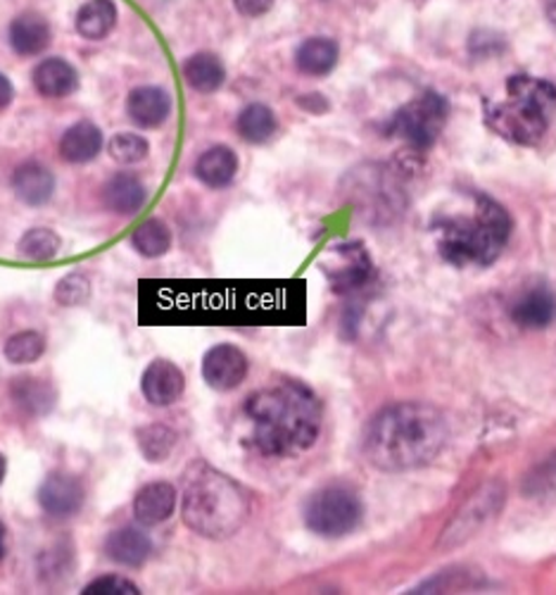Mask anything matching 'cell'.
<instances>
[{
  "label": "cell",
  "mask_w": 556,
  "mask_h": 595,
  "mask_svg": "<svg viewBox=\"0 0 556 595\" xmlns=\"http://www.w3.org/2000/svg\"><path fill=\"white\" fill-rule=\"evenodd\" d=\"M450 439L435 405L409 401L383 407L364 433V455L381 472H409L431 465Z\"/></svg>",
  "instance_id": "obj_1"
},
{
  "label": "cell",
  "mask_w": 556,
  "mask_h": 595,
  "mask_svg": "<svg viewBox=\"0 0 556 595\" xmlns=\"http://www.w3.org/2000/svg\"><path fill=\"white\" fill-rule=\"evenodd\" d=\"M245 415L252 421V445L269 457L305 453L321 433V403L300 381H281L252 393Z\"/></svg>",
  "instance_id": "obj_2"
},
{
  "label": "cell",
  "mask_w": 556,
  "mask_h": 595,
  "mask_svg": "<svg viewBox=\"0 0 556 595\" xmlns=\"http://www.w3.org/2000/svg\"><path fill=\"white\" fill-rule=\"evenodd\" d=\"M181 515L186 527L202 539L224 541L248 522L250 498L231 477L195 463L184 477Z\"/></svg>",
  "instance_id": "obj_3"
},
{
  "label": "cell",
  "mask_w": 556,
  "mask_h": 595,
  "mask_svg": "<svg viewBox=\"0 0 556 595\" xmlns=\"http://www.w3.org/2000/svg\"><path fill=\"white\" fill-rule=\"evenodd\" d=\"M471 203L469 215H445L435 221L438 248L450 265L488 267L511 237V217L485 193H473Z\"/></svg>",
  "instance_id": "obj_4"
},
{
  "label": "cell",
  "mask_w": 556,
  "mask_h": 595,
  "mask_svg": "<svg viewBox=\"0 0 556 595\" xmlns=\"http://www.w3.org/2000/svg\"><path fill=\"white\" fill-rule=\"evenodd\" d=\"M556 117V86L547 79L514 74L500 101H485V124L500 139L538 145Z\"/></svg>",
  "instance_id": "obj_5"
},
{
  "label": "cell",
  "mask_w": 556,
  "mask_h": 595,
  "mask_svg": "<svg viewBox=\"0 0 556 595\" xmlns=\"http://www.w3.org/2000/svg\"><path fill=\"white\" fill-rule=\"evenodd\" d=\"M450 115V103L445 96L435 91H424L409 101L390 122V134H395L400 141L407 143L412 151H428L438 143L445 131Z\"/></svg>",
  "instance_id": "obj_6"
},
{
  "label": "cell",
  "mask_w": 556,
  "mask_h": 595,
  "mask_svg": "<svg viewBox=\"0 0 556 595\" xmlns=\"http://www.w3.org/2000/svg\"><path fill=\"white\" fill-rule=\"evenodd\" d=\"M364 507L359 495L345 486H326L309 498L305 524L321 539H343L362 522Z\"/></svg>",
  "instance_id": "obj_7"
},
{
  "label": "cell",
  "mask_w": 556,
  "mask_h": 595,
  "mask_svg": "<svg viewBox=\"0 0 556 595\" xmlns=\"http://www.w3.org/2000/svg\"><path fill=\"white\" fill-rule=\"evenodd\" d=\"M504 498H507V489H504L502 481H490L485 486H480L462 510L454 515L450 527L442 531L440 548H457V545L478 536L502 512Z\"/></svg>",
  "instance_id": "obj_8"
},
{
  "label": "cell",
  "mask_w": 556,
  "mask_h": 595,
  "mask_svg": "<svg viewBox=\"0 0 556 595\" xmlns=\"http://www.w3.org/2000/svg\"><path fill=\"white\" fill-rule=\"evenodd\" d=\"M371 257L357 241L338 243L326 253L324 275L336 293H355L371 279Z\"/></svg>",
  "instance_id": "obj_9"
},
{
  "label": "cell",
  "mask_w": 556,
  "mask_h": 595,
  "mask_svg": "<svg viewBox=\"0 0 556 595\" xmlns=\"http://www.w3.org/2000/svg\"><path fill=\"white\" fill-rule=\"evenodd\" d=\"M248 377V357L231 343H219L202 359V379L214 391H233Z\"/></svg>",
  "instance_id": "obj_10"
},
{
  "label": "cell",
  "mask_w": 556,
  "mask_h": 595,
  "mask_svg": "<svg viewBox=\"0 0 556 595\" xmlns=\"http://www.w3.org/2000/svg\"><path fill=\"white\" fill-rule=\"evenodd\" d=\"M86 501V489L84 483L72 477V474H62L55 472L46 477L39 489V505L43 507V512L58 519H67L77 515Z\"/></svg>",
  "instance_id": "obj_11"
},
{
  "label": "cell",
  "mask_w": 556,
  "mask_h": 595,
  "mask_svg": "<svg viewBox=\"0 0 556 595\" xmlns=\"http://www.w3.org/2000/svg\"><path fill=\"white\" fill-rule=\"evenodd\" d=\"M186 377L169 359H153L143 371L141 391L146 401L155 407L174 405L184 395Z\"/></svg>",
  "instance_id": "obj_12"
},
{
  "label": "cell",
  "mask_w": 556,
  "mask_h": 595,
  "mask_svg": "<svg viewBox=\"0 0 556 595\" xmlns=\"http://www.w3.org/2000/svg\"><path fill=\"white\" fill-rule=\"evenodd\" d=\"M126 113L141 129H155L172 115V96L160 86H138L129 93Z\"/></svg>",
  "instance_id": "obj_13"
},
{
  "label": "cell",
  "mask_w": 556,
  "mask_h": 595,
  "mask_svg": "<svg viewBox=\"0 0 556 595\" xmlns=\"http://www.w3.org/2000/svg\"><path fill=\"white\" fill-rule=\"evenodd\" d=\"M511 319L521 329H547L556 319V293L545 283L526 291L514 303Z\"/></svg>",
  "instance_id": "obj_14"
},
{
  "label": "cell",
  "mask_w": 556,
  "mask_h": 595,
  "mask_svg": "<svg viewBox=\"0 0 556 595\" xmlns=\"http://www.w3.org/2000/svg\"><path fill=\"white\" fill-rule=\"evenodd\" d=\"M176 507V491L172 483L157 481L148 483L134 498V517L138 524L157 527L164 524L174 515Z\"/></svg>",
  "instance_id": "obj_15"
},
{
  "label": "cell",
  "mask_w": 556,
  "mask_h": 595,
  "mask_svg": "<svg viewBox=\"0 0 556 595\" xmlns=\"http://www.w3.org/2000/svg\"><path fill=\"white\" fill-rule=\"evenodd\" d=\"M12 189H15L20 201L27 205H43L55 193V177L46 165L29 160V163H22L15 175H12Z\"/></svg>",
  "instance_id": "obj_16"
},
{
  "label": "cell",
  "mask_w": 556,
  "mask_h": 595,
  "mask_svg": "<svg viewBox=\"0 0 556 595\" xmlns=\"http://www.w3.org/2000/svg\"><path fill=\"white\" fill-rule=\"evenodd\" d=\"M34 86L43 98H67L79 89V74L67 60L46 58L34 69Z\"/></svg>",
  "instance_id": "obj_17"
},
{
  "label": "cell",
  "mask_w": 556,
  "mask_h": 595,
  "mask_svg": "<svg viewBox=\"0 0 556 595\" xmlns=\"http://www.w3.org/2000/svg\"><path fill=\"white\" fill-rule=\"evenodd\" d=\"M103 148V131L93 122H77L70 127L60 141V155L65 163L86 165L98 157Z\"/></svg>",
  "instance_id": "obj_18"
},
{
  "label": "cell",
  "mask_w": 556,
  "mask_h": 595,
  "mask_svg": "<svg viewBox=\"0 0 556 595\" xmlns=\"http://www.w3.org/2000/svg\"><path fill=\"white\" fill-rule=\"evenodd\" d=\"M10 46L22 58L43 53L50 46V24L36 12H24L10 24Z\"/></svg>",
  "instance_id": "obj_19"
},
{
  "label": "cell",
  "mask_w": 556,
  "mask_h": 595,
  "mask_svg": "<svg viewBox=\"0 0 556 595\" xmlns=\"http://www.w3.org/2000/svg\"><path fill=\"white\" fill-rule=\"evenodd\" d=\"M105 553L110 560L124 567H141L148 562L150 553H153V541H150L143 531L124 527L112 531L105 541Z\"/></svg>",
  "instance_id": "obj_20"
},
{
  "label": "cell",
  "mask_w": 556,
  "mask_h": 595,
  "mask_svg": "<svg viewBox=\"0 0 556 595\" xmlns=\"http://www.w3.org/2000/svg\"><path fill=\"white\" fill-rule=\"evenodd\" d=\"M103 201L108 210H112L115 215L131 217L146 205L148 189L146 183L134 175H117L105 183Z\"/></svg>",
  "instance_id": "obj_21"
},
{
  "label": "cell",
  "mask_w": 556,
  "mask_h": 595,
  "mask_svg": "<svg viewBox=\"0 0 556 595\" xmlns=\"http://www.w3.org/2000/svg\"><path fill=\"white\" fill-rule=\"evenodd\" d=\"M238 172V157L226 145H214L202 153L195 163V177L210 189H226Z\"/></svg>",
  "instance_id": "obj_22"
},
{
  "label": "cell",
  "mask_w": 556,
  "mask_h": 595,
  "mask_svg": "<svg viewBox=\"0 0 556 595\" xmlns=\"http://www.w3.org/2000/svg\"><path fill=\"white\" fill-rule=\"evenodd\" d=\"M340 48L333 39H326V36H314L307 39L298 48L295 53V65L302 74L307 77H326L338 65Z\"/></svg>",
  "instance_id": "obj_23"
},
{
  "label": "cell",
  "mask_w": 556,
  "mask_h": 595,
  "mask_svg": "<svg viewBox=\"0 0 556 595\" xmlns=\"http://www.w3.org/2000/svg\"><path fill=\"white\" fill-rule=\"evenodd\" d=\"M184 79L198 93H214L226 81V67L214 53H195L184 62Z\"/></svg>",
  "instance_id": "obj_24"
},
{
  "label": "cell",
  "mask_w": 556,
  "mask_h": 595,
  "mask_svg": "<svg viewBox=\"0 0 556 595\" xmlns=\"http://www.w3.org/2000/svg\"><path fill=\"white\" fill-rule=\"evenodd\" d=\"M10 395L15 405H20L31 417L48 415L55 407V391L50 389V383L36 377H20L12 381Z\"/></svg>",
  "instance_id": "obj_25"
},
{
  "label": "cell",
  "mask_w": 556,
  "mask_h": 595,
  "mask_svg": "<svg viewBox=\"0 0 556 595\" xmlns=\"http://www.w3.org/2000/svg\"><path fill=\"white\" fill-rule=\"evenodd\" d=\"M117 24V5L112 0H88L77 12V31L88 41H103Z\"/></svg>",
  "instance_id": "obj_26"
},
{
  "label": "cell",
  "mask_w": 556,
  "mask_h": 595,
  "mask_svg": "<svg viewBox=\"0 0 556 595\" xmlns=\"http://www.w3.org/2000/svg\"><path fill=\"white\" fill-rule=\"evenodd\" d=\"M136 443L146 460L157 465L167 460V457L174 453L176 443H179V436H176V431L167 425H148L136 431Z\"/></svg>",
  "instance_id": "obj_27"
},
{
  "label": "cell",
  "mask_w": 556,
  "mask_h": 595,
  "mask_svg": "<svg viewBox=\"0 0 556 595\" xmlns=\"http://www.w3.org/2000/svg\"><path fill=\"white\" fill-rule=\"evenodd\" d=\"M131 245L136 248V253H141L143 257H162L167 255L172 248V231L162 219L150 217L143 225H138L134 229Z\"/></svg>",
  "instance_id": "obj_28"
},
{
  "label": "cell",
  "mask_w": 556,
  "mask_h": 595,
  "mask_svg": "<svg viewBox=\"0 0 556 595\" xmlns=\"http://www.w3.org/2000/svg\"><path fill=\"white\" fill-rule=\"evenodd\" d=\"M276 127L278 122H276V115L271 113V107L262 103H252L238 115V134L243 136L248 143L269 141L276 134Z\"/></svg>",
  "instance_id": "obj_29"
},
{
  "label": "cell",
  "mask_w": 556,
  "mask_h": 595,
  "mask_svg": "<svg viewBox=\"0 0 556 595\" xmlns=\"http://www.w3.org/2000/svg\"><path fill=\"white\" fill-rule=\"evenodd\" d=\"M60 237L55 231H50L46 227H36L29 229L24 237L20 239V255L31 259V263H48L60 253Z\"/></svg>",
  "instance_id": "obj_30"
},
{
  "label": "cell",
  "mask_w": 556,
  "mask_h": 595,
  "mask_svg": "<svg viewBox=\"0 0 556 595\" xmlns=\"http://www.w3.org/2000/svg\"><path fill=\"white\" fill-rule=\"evenodd\" d=\"M46 353V339L36 331H20L5 343V357L12 365H31Z\"/></svg>",
  "instance_id": "obj_31"
},
{
  "label": "cell",
  "mask_w": 556,
  "mask_h": 595,
  "mask_svg": "<svg viewBox=\"0 0 556 595\" xmlns=\"http://www.w3.org/2000/svg\"><path fill=\"white\" fill-rule=\"evenodd\" d=\"M108 151H110V157L115 160V163L136 165V163H141V160L148 157L150 143L143 139V136L122 131L117 136H112Z\"/></svg>",
  "instance_id": "obj_32"
},
{
  "label": "cell",
  "mask_w": 556,
  "mask_h": 595,
  "mask_svg": "<svg viewBox=\"0 0 556 595\" xmlns=\"http://www.w3.org/2000/svg\"><path fill=\"white\" fill-rule=\"evenodd\" d=\"M91 298V279L81 271H72V275L62 277L55 287V301L65 307L84 305Z\"/></svg>",
  "instance_id": "obj_33"
},
{
  "label": "cell",
  "mask_w": 556,
  "mask_h": 595,
  "mask_svg": "<svg viewBox=\"0 0 556 595\" xmlns=\"http://www.w3.org/2000/svg\"><path fill=\"white\" fill-rule=\"evenodd\" d=\"M84 595H138L141 591L136 588V584H131L129 579L117 577V574H108L100 577L96 581H91L84 591Z\"/></svg>",
  "instance_id": "obj_34"
},
{
  "label": "cell",
  "mask_w": 556,
  "mask_h": 595,
  "mask_svg": "<svg viewBox=\"0 0 556 595\" xmlns=\"http://www.w3.org/2000/svg\"><path fill=\"white\" fill-rule=\"evenodd\" d=\"M236 10L240 12V15L245 17H262L267 15V12L271 10L274 0H233Z\"/></svg>",
  "instance_id": "obj_35"
},
{
  "label": "cell",
  "mask_w": 556,
  "mask_h": 595,
  "mask_svg": "<svg viewBox=\"0 0 556 595\" xmlns=\"http://www.w3.org/2000/svg\"><path fill=\"white\" fill-rule=\"evenodd\" d=\"M12 98H15V89H12V84L5 74H0V110L8 107L12 103Z\"/></svg>",
  "instance_id": "obj_36"
},
{
  "label": "cell",
  "mask_w": 556,
  "mask_h": 595,
  "mask_svg": "<svg viewBox=\"0 0 556 595\" xmlns=\"http://www.w3.org/2000/svg\"><path fill=\"white\" fill-rule=\"evenodd\" d=\"M547 17L556 27V0H549V3H547Z\"/></svg>",
  "instance_id": "obj_37"
},
{
  "label": "cell",
  "mask_w": 556,
  "mask_h": 595,
  "mask_svg": "<svg viewBox=\"0 0 556 595\" xmlns=\"http://www.w3.org/2000/svg\"><path fill=\"white\" fill-rule=\"evenodd\" d=\"M3 555H5V527L0 524V560H3Z\"/></svg>",
  "instance_id": "obj_38"
},
{
  "label": "cell",
  "mask_w": 556,
  "mask_h": 595,
  "mask_svg": "<svg viewBox=\"0 0 556 595\" xmlns=\"http://www.w3.org/2000/svg\"><path fill=\"white\" fill-rule=\"evenodd\" d=\"M5 472H8V465H5V457H3V453H0V483H3Z\"/></svg>",
  "instance_id": "obj_39"
}]
</instances>
